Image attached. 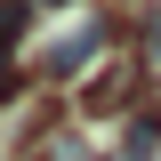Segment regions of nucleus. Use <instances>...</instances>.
Instances as JSON below:
<instances>
[{
    "instance_id": "obj_1",
    "label": "nucleus",
    "mask_w": 161,
    "mask_h": 161,
    "mask_svg": "<svg viewBox=\"0 0 161 161\" xmlns=\"http://www.w3.org/2000/svg\"><path fill=\"white\" fill-rule=\"evenodd\" d=\"M105 48H113V24H105V16L97 24H73V32H57V48L40 57V73H48V80H73V73H89Z\"/></svg>"
},
{
    "instance_id": "obj_2",
    "label": "nucleus",
    "mask_w": 161,
    "mask_h": 161,
    "mask_svg": "<svg viewBox=\"0 0 161 161\" xmlns=\"http://www.w3.org/2000/svg\"><path fill=\"white\" fill-rule=\"evenodd\" d=\"M32 24V0H0V64H16V32Z\"/></svg>"
},
{
    "instance_id": "obj_3",
    "label": "nucleus",
    "mask_w": 161,
    "mask_h": 161,
    "mask_svg": "<svg viewBox=\"0 0 161 161\" xmlns=\"http://www.w3.org/2000/svg\"><path fill=\"white\" fill-rule=\"evenodd\" d=\"M16 89H24V64H0V105L16 97Z\"/></svg>"
},
{
    "instance_id": "obj_4",
    "label": "nucleus",
    "mask_w": 161,
    "mask_h": 161,
    "mask_svg": "<svg viewBox=\"0 0 161 161\" xmlns=\"http://www.w3.org/2000/svg\"><path fill=\"white\" fill-rule=\"evenodd\" d=\"M32 8H73V0H32Z\"/></svg>"
}]
</instances>
